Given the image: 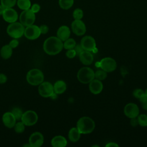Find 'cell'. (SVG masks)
<instances>
[{"label":"cell","mask_w":147,"mask_h":147,"mask_svg":"<svg viewBox=\"0 0 147 147\" xmlns=\"http://www.w3.org/2000/svg\"><path fill=\"white\" fill-rule=\"evenodd\" d=\"M63 48V42L57 36L47 38L43 44V50L49 55H56L59 53Z\"/></svg>","instance_id":"1"},{"label":"cell","mask_w":147,"mask_h":147,"mask_svg":"<svg viewBox=\"0 0 147 147\" xmlns=\"http://www.w3.org/2000/svg\"><path fill=\"white\" fill-rule=\"evenodd\" d=\"M95 127L94 121L88 117H82L76 123V127L81 134H87L93 131Z\"/></svg>","instance_id":"2"},{"label":"cell","mask_w":147,"mask_h":147,"mask_svg":"<svg viewBox=\"0 0 147 147\" xmlns=\"http://www.w3.org/2000/svg\"><path fill=\"white\" fill-rule=\"evenodd\" d=\"M27 82L32 86H38L44 82V75L42 72L37 68L29 70L26 75Z\"/></svg>","instance_id":"3"},{"label":"cell","mask_w":147,"mask_h":147,"mask_svg":"<svg viewBox=\"0 0 147 147\" xmlns=\"http://www.w3.org/2000/svg\"><path fill=\"white\" fill-rule=\"evenodd\" d=\"M25 28L20 22L16 21L9 24L6 29V32L11 38L18 39L24 35Z\"/></svg>","instance_id":"4"},{"label":"cell","mask_w":147,"mask_h":147,"mask_svg":"<svg viewBox=\"0 0 147 147\" xmlns=\"http://www.w3.org/2000/svg\"><path fill=\"white\" fill-rule=\"evenodd\" d=\"M95 78V72L91 68L85 67L80 68L77 74L78 80L83 84L89 83Z\"/></svg>","instance_id":"5"},{"label":"cell","mask_w":147,"mask_h":147,"mask_svg":"<svg viewBox=\"0 0 147 147\" xmlns=\"http://www.w3.org/2000/svg\"><path fill=\"white\" fill-rule=\"evenodd\" d=\"M19 21L25 27L33 25L36 20V14L30 9L22 10L19 16Z\"/></svg>","instance_id":"6"},{"label":"cell","mask_w":147,"mask_h":147,"mask_svg":"<svg viewBox=\"0 0 147 147\" xmlns=\"http://www.w3.org/2000/svg\"><path fill=\"white\" fill-rule=\"evenodd\" d=\"M38 115L33 110H28L23 113L21 121L27 126H31L35 125L38 121Z\"/></svg>","instance_id":"7"},{"label":"cell","mask_w":147,"mask_h":147,"mask_svg":"<svg viewBox=\"0 0 147 147\" xmlns=\"http://www.w3.org/2000/svg\"><path fill=\"white\" fill-rule=\"evenodd\" d=\"M38 91L43 98H49L54 93L53 86L49 82H42L38 85Z\"/></svg>","instance_id":"8"},{"label":"cell","mask_w":147,"mask_h":147,"mask_svg":"<svg viewBox=\"0 0 147 147\" xmlns=\"http://www.w3.org/2000/svg\"><path fill=\"white\" fill-rule=\"evenodd\" d=\"M24 35L26 38L31 40L38 38L41 35L39 26L34 24L26 26L25 28Z\"/></svg>","instance_id":"9"},{"label":"cell","mask_w":147,"mask_h":147,"mask_svg":"<svg viewBox=\"0 0 147 147\" xmlns=\"http://www.w3.org/2000/svg\"><path fill=\"white\" fill-rule=\"evenodd\" d=\"M99 66L102 69L104 70L105 71L107 72H111L116 69L117 64L114 59L107 57L102 59L100 60Z\"/></svg>","instance_id":"10"},{"label":"cell","mask_w":147,"mask_h":147,"mask_svg":"<svg viewBox=\"0 0 147 147\" xmlns=\"http://www.w3.org/2000/svg\"><path fill=\"white\" fill-rule=\"evenodd\" d=\"M71 29L76 35L83 36L86 32V26L81 20H75L71 23Z\"/></svg>","instance_id":"11"},{"label":"cell","mask_w":147,"mask_h":147,"mask_svg":"<svg viewBox=\"0 0 147 147\" xmlns=\"http://www.w3.org/2000/svg\"><path fill=\"white\" fill-rule=\"evenodd\" d=\"M44 141V136L39 131L33 133L29 138V144L30 147H40L42 145Z\"/></svg>","instance_id":"12"},{"label":"cell","mask_w":147,"mask_h":147,"mask_svg":"<svg viewBox=\"0 0 147 147\" xmlns=\"http://www.w3.org/2000/svg\"><path fill=\"white\" fill-rule=\"evenodd\" d=\"M80 45L84 51H93L96 48V42L95 39L91 36L83 37L80 41Z\"/></svg>","instance_id":"13"},{"label":"cell","mask_w":147,"mask_h":147,"mask_svg":"<svg viewBox=\"0 0 147 147\" xmlns=\"http://www.w3.org/2000/svg\"><path fill=\"white\" fill-rule=\"evenodd\" d=\"M123 111L125 115L129 118H137L140 113L138 106L134 103H129L125 105Z\"/></svg>","instance_id":"14"},{"label":"cell","mask_w":147,"mask_h":147,"mask_svg":"<svg viewBox=\"0 0 147 147\" xmlns=\"http://www.w3.org/2000/svg\"><path fill=\"white\" fill-rule=\"evenodd\" d=\"M2 16L4 21L9 24L17 21L19 17L18 13L13 7L6 8Z\"/></svg>","instance_id":"15"},{"label":"cell","mask_w":147,"mask_h":147,"mask_svg":"<svg viewBox=\"0 0 147 147\" xmlns=\"http://www.w3.org/2000/svg\"><path fill=\"white\" fill-rule=\"evenodd\" d=\"M2 120L3 125L9 129L13 128L17 121L11 111L5 113L2 115Z\"/></svg>","instance_id":"16"},{"label":"cell","mask_w":147,"mask_h":147,"mask_svg":"<svg viewBox=\"0 0 147 147\" xmlns=\"http://www.w3.org/2000/svg\"><path fill=\"white\" fill-rule=\"evenodd\" d=\"M103 86L101 80L97 79H93L89 83V90L93 94H98L103 90Z\"/></svg>","instance_id":"17"},{"label":"cell","mask_w":147,"mask_h":147,"mask_svg":"<svg viewBox=\"0 0 147 147\" xmlns=\"http://www.w3.org/2000/svg\"><path fill=\"white\" fill-rule=\"evenodd\" d=\"M57 37L62 41H65L69 38L71 34L70 29L66 25H62L57 30Z\"/></svg>","instance_id":"18"},{"label":"cell","mask_w":147,"mask_h":147,"mask_svg":"<svg viewBox=\"0 0 147 147\" xmlns=\"http://www.w3.org/2000/svg\"><path fill=\"white\" fill-rule=\"evenodd\" d=\"M79 60L80 62L86 65H88L92 64L94 60V56L92 54L87 51H83L79 55Z\"/></svg>","instance_id":"19"},{"label":"cell","mask_w":147,"mask_h":147,"mask_svg":"<svg viewBox=\"0 0 147 147\" xmlns=\"http://www.w3.org/2000/svg\"><path fill=\"white\" fill-rule=\"evenodd\" d=\"M51 144L53 147H65L67 145V141L62 136H56L51 140Z\"/></svg>","instance_id":"20"},{"label":"cell","mask_w":147,"mask_h":147,"mask_svg":"<svg viewBox=\"0 0 147 147\" xmlns=\"http://www.w3.org/2000/svg\"><path fill=\"white\" fill-rule=\"evenodd\" d=\"M67 89V85L63 80H57L53 85L54 92L56 94H61L64 93Z\"/></svg>","instance_id":"21"},{"label":"cell","mask_w":147,"mask_h":147,"mask_svg":"<svg viewBox=\"0 0 147 147\" xmlns=\"http://www.w3.org/2000/svg\"><path fill=\"white\" fill-rule=\"evenodd\" d=\"M13 54V48L9 45H3L0 50V55L5 60L9 59Z\"/></svg>","instance_id":"22"},{"label":"cell","mask_w":147,"mask_h":147,"mask_svg":"<svg viewBox=\"0 0 147 147\" xmlns=\"http://www.w3.org/2000/svg\"><path fill=\"white\" fill-rule=\"evenodd\" d=\"M81 133L77 127H72L68 132L69 140L73 142H77L80 138Z\"/></svg>","instance_id":"23"},{"label":"cell","mask_w":147,"mask_h":147,"mask_svg":"<svg viewBox=\"0 0 147 147\" xmlns=\"http://www.w3.org/2000/svg\"><path fill=\"white\" fill-rule=\"evenodd\" d=\"M16 4L18 8L22 10L29 9L32 5L30 0H17Z\"/></svg>","instance_id":"24"},{"label":"cell","mask_w":147,"mask_h":147,"mask_svg":"<svg viewBox=\"0 0 147 147\" xmlns=\"http://www.w3.org/2000/svg\"><path fill=\"white\" fill-rule=\"evenodd\" d=\"M74 0H59V5L60 8L64 10L70 9L74 5Z\"/></svg>","instance_id":"25"},{"label":"cell","mask_w":147,"mask_h":147,"mask_svg":"<svg viewBox=\"0 0 147 147\" xmlns=\"http://www.w3.org/2000/svg\"><path fill=\"white\" fill-rule=\"evenodd\" d=\"M75 45H76V41L74 38H68L65 41H64L63 43V48L67 50L74 49Z\"/></svg>","instance_id":"26"},{"label":"cell","mask_w":147,"mask_h":147,"mask_svg":"<svg viewBox=\"0 0 147 147\" xmlns=\"http://www.w3.org/2000/svg\"><path fill=\"white\" fill-rule=\"evenodd\" d=\"M13 128L16 133L18 134H20V133H22L24 131L25 129V125L22 123V122L20 121L16 123Z\"/></svg>","instance_id":"27"},{"label":"cell","mask_w":147,"mask_h":147,"mask_svg":"<svg viewBox=\"0 0 147 147\" xmlns=\"http://www.w3.org/2000/svg\"><path fill=\"white\" fill-rule=\"evenodd\" d=\"M107 76V72L105 71L103 69H99L97 70L95 72V78L99 80H105Z\"/></svg>","instance_id":"28"},{"label":"cell","mask_w":147,"mask_h":147,"mask_svg":"<svg viewBox=\"0 0 147 147\" xmlns=\"http://www.w3.org/2000/svg\"><path fill=\"white\" fill-rule=\"evenodd\" d=\"M11 112L14 116L16 120H21V118L22 114H23V111L21 109L16 107H14L11 110Z\"/></svg>","instance_id":"29"},{"label":"cell","mask_w":147,"mask_h":147,"mask_svg":"<svg viewBox=\"0 0 147 147\" xmlns=\"http://www.w3.org/2000/svg\"><path fill=\"white\" fill-rule=\"evenodd\" d=\"M0 2L5 8H11L16 5L17 0H0Z\"/></svg>","instance_id":"30"},{"label":"cell","mask_w":147,"mask_h":147,"mask_svg":"<svg viewBox=\"0 0 147 147\" xmlns=\"http://www.w3.org/2000/svg\"><path fill=\"white\" fill-rule=\"evenodd\" d=\"M137 120L138 125L142 126H147V115L140 114L137 116Z\"/></svg>","instance_id":"31"},{"label":"cell","mask_w":147,"mask_h":147,"mask_svg":"<svg viewBox=\"0 0 147 147\" xmlns=\"http://www.w3.org/2000/svg\"><path fill=\"white\" fill-rule=\"evenodd\" d=\"M72 16L75 20H81L83 17V11L80 8H77L73 11Z\"/></svg>","instance_id":"32"},{"label":"cell","mask_w":147,"mask_h":147,"mask_svg":"<svg viewBox=\"0 0 147 147\" xmlns=\"http://www.w3.org/2000/svg\"><path fill=\"white\" fill-rule=\"evenodd\" d=\"M145 94V92L142 90V89H140V88H137L136 90H134L133 91V96L137 98V99H140L144 94Z\"/></svg>","instance_id":"33"},{"label":"cell","mask_w":147,"mask_h":147,"mask_svg":"<svg viewBox=\"0 0 147 147\" xmlns=\"http://www.w3.org/2000/svg\"><path fill=\"white\" fill-rule=\"evenodd\" d=\"M30 9L35 14L38 13L41 9V6L39 4L37 3H33L30 6Z\"/></svg>","instance_id":"34"},{"label":"cell","mask_w":147,"mask_h":147,"mask_svg":"<svg viewBox=\"0 0 147 147\" xmlns=\"http://www.w3.org/2000/svg\"><path fill=\"white\" fill-rule=\"evenodd\" d=\"M76 53L74 49H68V51L65 53L66 56L69 58V59H72L76 56Z\"/></svg>","instance_id":"35"},{"label":"cell","mask_w":147,"mask_h":147,"mask_svg":"<svg viewBox=\"0 0 147 147\" xmlns=\"http://www.w3.org/2000/svg\"><path fill=\"white\" fill-rule=\"evenodd\" d=\"M39 28L40 30L41 34H46L49 31V28L47 25H44V24L41 25L39 26Z\"/></svg>","instance_id":"36"},{"label":"cell","mask_w":147,"mask_h":147,"mask_svg":"<svg viewBox=\"0 0 147 147\" xmlns=\"http://www.w3.org/2000/svg\"><path fill=\"white\" fill-rule=\"evenodd\" d=\"M9 45L13 49V48H17V47L18 46V45H19V42H18V41L17 39H16V38H13V40H11L10 41Z\"/></svg>","instance_id":"37"},{"label":"cell","mask_w":147,"mask_h":147,"mask_svg":"<svg viewBox=\"0 0 147 147\" xmlns=\"http://www.w3.org/2000/svg\"><path fill=\"white\" fill-rule=\"evenodd\" d=\"M74 49L76 53L78 54V55H79L81 52H82L84 51L80 44H78V45L76 44V45H75V47L74 48Z\"/></svg>","instance_id":"38"},{"label":"cell","mask_w":147,"mask_h":147,"mask_svg":"<svg viewBox=\"0 0 147 147\" xmlns=\"http://www.w3.org/2000/svg\"><path fill=\"white\" fill-rule=\"evenodd\" d=\"M7 78L6 75L0 73V84H4L7 82Z\"/></svg>","instance_id":"39"},{"label":"cell","mask_w":147,"mask_h":147,"mask_svg":"<svg viewBox=\"0 0 147 147\" xmlns=\"http://www.w3.org/2000/svg\"><path fill=\"white\" fill-rule=\"evenodd\" d=\"M130 125L132 126H137L138 125V120L137 118H130Z\"/></svg>","instance_id":"40"},{"label":"cell","mask_w":147,"mask_h":147,"mask_svg":"<svg viewBox=\"0 0 147 147\" xmlns=\"http://www.w3.org/2000/svg\"><path fill=\"white\" fill-rule=\"evenodd\" d=\"M118 146H119V145L117 144H116L115 142H109L106 145V147H118Z\"/></svg>","instance_id":"41"},{"label":"cell","mask_w":147,"mask_h":147,"mask_svg":"<svg viewBox=\"0 0 147 147\" xmlns=\"http://www.w3.org/2000/svg\"><path fill=\"white\" fill-rule=\"evenodd\" d=\"M141 106L144 109V110H147V99L144 100V101H142L141 102Z\"/></svg>","instance_id":"42"},{"label":"cell","mask_w":147,"mask_h":147,"mask_svg":"<svg viewBox=\"0 0 147 147\" xmlns=\"http://www.w3.org/2000/svg\"><path fill=\"white\" fill-rule=\"evenodd\" d=\"M5 9L6 8L3 6H2L1 4H0V16H2Z\"/></svg>","instance_id":"43"},{"label":"cell","mask_w":147,"mask_h":147,"mask_svg":"<svg viewBox=\"0 0 147 147\" xmlns=\"http://www.w3.org/2000/svg\"><path fill=\"white\" fill-rule=\"evenodd\" d=\"M145 94L147 96V88L146 89V90H145Z\"/></svg>","instance_id":"44"}]
</instances>
